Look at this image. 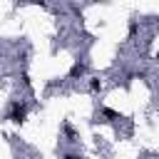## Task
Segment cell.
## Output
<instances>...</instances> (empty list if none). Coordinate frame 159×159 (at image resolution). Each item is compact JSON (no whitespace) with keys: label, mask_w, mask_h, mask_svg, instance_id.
<instances>
[{"label":"cell","mask_w":159,"mask_h":159,"mask_svg":"<svg viewBox=\"0 0 159 159\" xmlns=\"http://www.w3.org/2000/svg\"><path fill=\"white\" fill-rule=\"evenodd\" d=\"M22 117H25V107L15 104V107H12V122H22Z\"/></svg>","instance_id":"cell-1"},{"label":"cell","mask_w":159,"mask_h":159,"mask_svg":"<svg viewBox=\"0 0 159 159\" xmlns=\"http://www.w3.org/2000/svg\"><path fill=\"white\" fill-rule=\"evenodd\" d=\"M82 70H84L82 65H75V67L70 70V75H72V77H77V75H82Z\"/></svg>","instance_id":"cell-2"}]
</instances>
